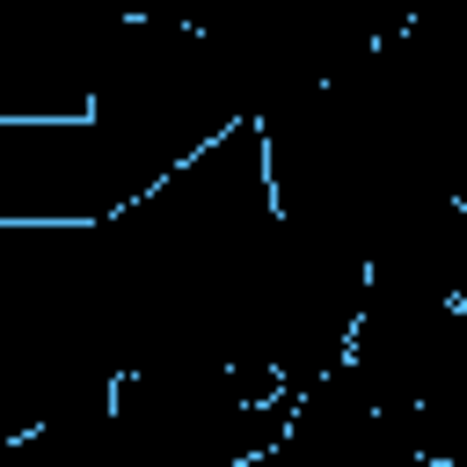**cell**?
I'll return each mask as SVG.
<instances>
[{
  "label": "cell",
  "instance_id": "6da1fadb",
  "mask_svg": "<svg viewBox=\"0 0 467 467\" xmlns=\"http://www.w3.org/2000/svg\"><path fill=\"white\" fill-rule=\"evenodd\" d=\"M350 372L365 379V394L401 431L416 416L445 409V401H467V321H460V306L365 292V321L350 336Z\"/></svg>",
  "mask_w": 467,
  "mask_h": 467
},
{
  "label": "cell",
  "instance_id": "7a4b0ae2",
  "mask_svg": "<svg viewBox=\"0 0 467 467\" xmlns=\"http://www.w3.org/2000/svg\"><path fill=\"white\" fill-rule=\"evenodd\" d=\"M460 321H467V299H460Z\"/></svg>",
  "mask_w": 467,
  "mask_h": 467
}]
</instances>
